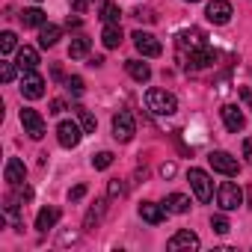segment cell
<instances>
[{
  "mask_svg": "<svg viewBox=\"0 0 252 252\" xmlns=\"http://www.w3.org/2000/svg\"><path fill=\"white\" fill-rule=\"evenodd\" d=\"M222 125H225V128L231 131V134H237V131H243V125H246V119H243V113L234 107V104H225L222 110Z\"/></svg>",
  "mask_w": 252,
  "mask_h": 252,
  "instance_id": "13",
  "label": "cell"
},
{
  "mask_svg": "<svg viewBox=\"0 0 252 252\" xmlns=\"http://www.w3.org/2000/svg\"><path fill=\"white\" fill-rule=\"evenodd\" d=\"M172 252L175 249H199V237L190 231V228H184V231H178V234H172V240L166 243Z\"/></svg>",
  "mask_w": 252,
  "mask_h": 252,
  "instance_id": "16",
  "label": "cell"
},
{
  "mask_svg": "<svg viewBox=\"0 0 252 252\" xmlns=\"http://www.w3.org/2000/svg\"><path fill=\"white\" fill-rule=\"evenodd\" d=\"M187 181H190V187H193V193H196L199 202H211V196H214V181L208 178L205 169H190V172H187Z\"/></svg>",
  "mask_w": 252,
  "mask_h": 252,
  "instance_id": "4",
  "label": "cell"
},
{
  "mask_svg": "<svg viewBox=\"0 0 252 252\" xmlns=\"http://www.w3.org/2000/svg\"><path fill=\"white\" fill-rule=\"evenodd\" d=\"M21 125H24V134H30L33 140H42L45 137V119L33 107H24L21 110Z\"/></svg>",
  "mask_w": 252,
  "mask_h": 252,
  "instance_id": "7",
  "label": "cell"
},
{
  "mask_svg": "<svg viewBox=\"0 0 252 252\" xmlns=\"http://www.w3.org/2000/svg\"><path fill=\"white\" fill-rule=\"evenodd\" d=\"M80 128L74 122H60L57 125V140H60V146L63 149H74V146H80Z\"/></svg>",
  "mask_w": 252,
  "mask_h": 252,
  "instance_id": "10",
  "label": "cell"
},
{
  "mask_svg": "<svg viewBox=\"0 0 252 252\" xmlns=\"http://www.w3.org/2000/svg\"><path fill=\"white\" fill-rule=\"evenodd\" d=\"M86 54H89V39H86V36H77V39H71L68 57H71V60H80V57H86Z\"/></svg>",
  "mask_w": 252,
  "mask_h": 252,
  "instance_id": "24",
  "label": "cell"
},
{
  "mask_svg": "<svg viewBox=\"0 0 252 252\" xmlns=\"http://www.w3.org/2000/svg\"><path fill=\"white\" fill-rule=\"evenodd\" d=\"M15 71H18V63H3V68H0L3 83H12V80H15Z\"/></svg>",
  "mask_w": 252,
  "mask_h": 252,
  "instance_id": "30",
  "label": "cell"
},
{
  "mask_svg": "<svg viewBox=\"0 0 252 252\" xmlns=\"http://www.w3.org/2000/svg\"><path fill=\"white\" fill-rule=\"evenodd\" d=\"M89 3H92V0H89Z\"/></svg>",
  "mask_w": 252,
  "mask_h": 252,
  "instance_id": "42",
  "label": "cell"
},
{
  "mask_svg": "<svg viewBox=\"0 0 252 252\" xmlns=\"http://www.w3.org/2000/svg\"><path fill=\"white\" fill-rule=\"evenodd\" d=\"M15 63H18V68L21 71H33L36 65H39V54H36V48H18V57H15Z\"/></svg>",
  "mask_w": 252,
  "mask_h": 252,
  "instance_id": "17",
  "label": "cell"
},
{
  "mask_svg": "<svg viewBox=\"0 0 252 252\" xmlns=\"http://www.w3.org/2000/svg\"><path fill=\"white\" fill-rule=\"evenodd\" d=\"M21 24H24V27H42V24H48V21H45V12L33 6V9H24V12H21Z\"/></svg>",
  "mask_w": 252,
  "mask_h": 252,
  "instance_id": "23",
  "label": "cell"
},
{
  "mask_svg": "<svg viewBox=\"0 0 252 252\" xmlns=\"http://www.w3.org/2000/svg\"><path fill=\"white\" fill-rule=\"evenodd\" d=\"M214 51L205 45V48H199V51H193V54H187V57H181V63H184V68H190V71H199V68H205V65H211L214 63Z\"/></svg>",
  "mask_w": 252,
  "mask_h": 252,
  "instance_id": "12",
  "label": "cell"
},
{
  "mask_svg": "<svg viewBox=\"0 0 252 252\" xmlns=\"http://www.w3.org/2000/svg\"><path fill=\"white\" fill-rule=\"evenodd\" d=\"M3 178H6L12 187H18V184H24V178H27V166H24L18 158H9V160H6V169H3Z\"/></svg>",
  "mask_w": 252,
  "mask_h": 252,
  "instance_id": "14",
  "label": "cell"
},
{
  "mask_svg": "<svg viewBox=\"0 0 252 252\" xmlns=\"http://www.w3.org/2000/svg\"><path fill=\"white\" fill-rule=\"evenodd\" d=\"M68 3H71V9H74V12H86L89 0H68Z\"/></svg>",
  "mask_w": 252,
  "mask_h": 252,
  "instance_id": "37",
  "label": "cell"
},
{
  "mask_svg": "<svg viewBox=\"0 0 252 252\" xmlns=\"http://www.w3.org/2000/svg\"><path fill=\"white\" fill-rule=\"evenodd\" d=\"M21 95L30 98V101H36V98L45 95V80H42V74H36V68L24 71V77H21Z\"/></svg>",
  "mask_w": 252,
  "mask_h": 252,
  "instance_id": "9",
  "label": "cell"
},
{
  "mask_svg": "<svg viewBox=\"0 0 252 252\" xmlns=\"http://www.w3.org/2000/svg\"><path fill=\"white\" fill-rule=\"evenodd\" d=\"M107 193H110V199H119L122 193H125V184L116 178V181H110V187H107Z\"/></svg>",
  "mask_w": 252,
  "mask_h": 252,
  "instance_id": "32",
  "label": "cell"
},
{
  "mask_svg": "<svg viewBox=\"0 0 252 252\" xmlns=\"http://www.w3.org/2000/svg\"><path fill=\"white\" fill-rule=\"evenodd\" d=\"M140 217H143L146 222H152V225H160V222L166 220V208H160L158 202H143V205H140Z\"/></svg>",
  "mask_w": 252,
  "mask_h": 252,
  "instance_id": "15",
  "label": "cell"
},
{
  "mask_svg": "<svg viewBox=\"0 0 252 252\" xmlns=\"http://www.w3.org/2000/svg\"><path fill=\"white\" fill-rule=\"evenodd\" d=\"M208 163L214 166V172H220V175H228V178H234V175L240 172V163H237V158H231L228 152H211Z\"/></svg>",
  "mask_w": 252,
  "mask_h": 252,
  "instance_id": "6",
  "label": "cell"
},
{
  "mask_svg": "<svg viewBox=\"0 0 252 252\" xmlns=\"http://www.w3.org/2000/svg\"><path fill=\"white\" fill-rule=\"evenodd\" d=\"M65 89H68L71 95H83V77H77V74L68 77V80H65Z\"/></svg>",
  "mask_w": 252,
  "mask_h": 252,
  "instance_id": "31",
  "label": "cell"
},
{
  "mask_svg": "<svg viewBox=\"0 0 252 252\" xmlns=\"http://www.w3.org/2000/svg\"><path fill=\"white\" fill-rule=\"evenodd\" d=\"M101 42H104V48H119L122 45V30H119V24H107L104 27V33H101Z\"/></svg>",
  "mask_w": 252,
  "mask_h": 252,
  "instance_id": "22",
  "label": "cell"
},
{
  "mask_svg": "<svg viewBox=\"0 0 252 252\" xmlns=\"http://www.w3.org/2000/svg\"><path fill=\"white\" fill-rule=\"evenodd\" d=\"M134 15H137V18H146V21H155V12H152V9H137Z\"/></svg>",
  "mask_w": 252,
  "mask_h": 252,
  "instance_id": "39",
  "label": "cell"
},
{
  "mask_svg": "<svg viewBox=\"0 0 252 252\" xmlns=\"http://www.w3.org/2000/svg\"><path fill=\"white\" fill-rule=\"evenodd\" d=\"M15 48H18V39H15V33H12V30H6L3 36H0V54H3V57H9Z\"/></svg>",
  "mask_w": 252,
  "mask_h": 252,
  "instance_id": "27",
  "label": "cell"
},
{
  "mask_svg": "<svg viewBox=\"0 0 252 252\" xmlns=\"http://www.w3.org/2000/svg\"><path fill=\"white\" fill-rule=\"evenodd\" d=\"M110 163H113V155H110V152H98V155L92 158V166H95V169H107Z\"/></svg>",
  "mask_w": 252,
  "mask_h": 252,
  "instance_id": "28",
  "label": "cell"
},
{
  "mask_svg": "<svg viewBox=\"0 0 252 252\" xmlns=\"http://www.w3.org/2000/svg\"><path fill=\"white\" fill-rule=\"evenodd\" d=\"M83 196H86V187H83V184H77V187L68 193V199H71V202H77V199H83Z\"/></svg>",
  "mask_w": 252,
  "mask_h": 252,
  "instance_id": "36",
  "label": "cell"
},
{
  "mask_svg": "<svg viewBox=\"0 0 252 252\" xmlns=\"http://www.w3.org/2000/svg\"><path fill=\"white\" fill-rule=\"evenodd\" d=\"M187 3H199V0H187Z\"/></svg>",
  "mask_w": 252,
  "mask_h": 252,
  "instance_id": "41",
  "label": "cell"
},
{
  "mask_svg": "<svg viewBox=\"0 0 252 252\" xmlns=\"http://www.w3.org/2000/svg\"><path fill=\"white\" fill-rule=\"evenodd\" d=\"M98 217H101V208H98V211H95V208H92V211H89V214H86V222H83V228H92V225H95V222H98Z\"/></svg>",
  "mask_w": 252,
  "mask_h": 252,
  "instance_id": "33",
  "label": "cell"
},
{
  "mask_svg": "<svg viewBox=\"0 0 252 252\" xmlns=\"http://www.w3.org/2000/svg\"><path fill=\"white\" fill-rule=\"evenodd\" d=\"M60 33H63V30H60L57 24H42V27H39V45H42V48H54V45L60 42Z\"/></svg>",
  "mask_w": 252,
  "mask_h": 252,
  "instance_id": "19",
  "label": "cell"
},
{
  "mask_svg": "<svg viewBox=\"0 0 252 252\" xmlns=\"http://www.w3.org/2000/svg\"><path fill=\"white\" fill-rule=\"evenodd\" d=\"M175 45H178V60H181V57H187V54L205 48L208 42H205V33H202V30L190 27V30H181V33H178V42H175Z\"/></svg>",
  "mask_w": 252,
  "mask_h": 252,
  "instance_id": "3",
  "label": "cell"
},
{
  "mask_svg": "<svg viewBox=\"0 0 252 252\" xmlns=\"http://www.w3.org/2000/svg\"><path fill=\"white\" fill-rule=\"evenodd\" d=\"M146 107H149L155 116H172V113L178 110V101H175V95L166 92V89H149V92H146Z\"/></svg>",
  "mask_w": 252,
  "mask_h": 252,
  "instance_id": "1",
  "label": "cell"
},
{
  "mask_svg": "<svg viewBox=\"0 0 252 252\" xmlns=\"http://www.w3.org/2000/svg\"><path fill=\"white\" fill-rule=\"evenodd\" d=\"M57 220H60V211H57V208H42L39 217H36V228H39V231H48V228L57 225Z\"/></svg>",
  "mask_w": 252,
  "mask_h": 252,
  "instance_id": "21",
  "label": "cell"
},
{
  "mask_svg": "<svg viewBox=\"0 0 252 252\" xmlns=\"http://www.w3.org/2000/svg\"><path fill=\"white\" fill-rule=\"evenodd\" d=\"M125 68H128V74H131L137 83H146V80L152 77V68H149V63H143V60H128V63H125Z\"/></svg>",
  "mask_w": 252,
  "mask_h": 252,
  "instance_id": "18",
  "label": "cell"
},
{
  "mask_svg": "<svg viewBox=\"0 0 252 252\" xmlns=\"http://www.w3.org/2000/svg\"><path fill=\"white\" fill-rule=\"evenodd\" d=\"M131 39H134V48H137L143 57H160V54H163V45H160V42H158L152 33H143V30H137Z\"/></svg>",
  "mask_w": 252,
  "mask_h": 252,
  "instance_id": "8",
  "label": "cell"
},
{
  "mask_svg": "<svg viewBox=\"0 0 252 252\" xmlns=\"http://www.w3.org/2000/svg\"><path fill=\"white\" fill-rule=\"evenodd\" d=\"M63 110H65V101H60V98H54V101H51V110H48V113H54V116H60Z\"/></svg>",
  "mask_w": 252,
  "mask_h": 252,
  "instance_id": "35",
  "label": "cell"
},
{
  "mask_svg": "<svg viewBox=\"0 0 252 252\" xmlns=\"http://www.w3.org/2000/svg\"><path fill=\"white\" fill-rule=\"evenodd\" d=\"M243 158L252 163V140H243Z\"/></svg>",
  "mask_w": 252,
  "mask_h": 252,
  "instance_id": "40",
  "label": "cell"
},
{
  "mask_svg": "<svg viewBox=\"0 0 252 252\" xmlns=\"http://www.w3.org/2000/svg\"><path fill=\"white\" fill-rule=\"evenodd\" d=\"M205 15H208L211 24H228L231 21V3H228V0H211Z\"/></svg>",
  "mask_w": 252,
  "mask_h": 252,
  "instance_id": "11",
  "label": "cell"
},
{
  "mask_svg": "<svg viewBox=\"0 0 252 252\" xmlns=\"http://www.w3.org/2000/svg\"><path fill=\"white\" fill-rule=\"evenodd\" d=\"M211 228H214L217 234H228V231H231V225H228L225 217H211Z\"/></svg>",
  "mask_w": 252,
  "mask_h": 252,
  "instance_id": "29",
  "label": "cell"
},
{
  "mask_svg": "<svg viewBox=\"0 0 252 252\" xmlns=\"http://www.w3.org/2000/svg\"><path fill=\"white\" fill-rule=\"evenodd\" d=\"M6 214H9V217H18V199H15V196L6 199Z\"/></svg>",
  "mask_w": 252,
  "mask_h": 252,
  "instance_id": "34",
  "label": "cell"
},
{
  "mask_svg": "<svg viewBox=\"0 0 252 252\" xmlns=\"http://www.w3.org/2000/svg\"><path fill=\"white\" fill-rule=\"evenodd\" d=\"M134 134H137V122H134V116H131L128 110H119V113L113 116V137H116L119 143H131Z\"/></svg>",
  "mask_w": 252,
  "mask_h": 252,
  "instance_id": "2",
  "label": "cell"
},
{
  "mask_svg": "<svg viewBox=\"0 0 252 252\" xmlns=\"http://www.w3.org/2000/svg\"><path fill=\"white\" fill-rule=\"evenodd\" d=\"M163 208H166L169 214H187V211H190V199H187L184 193H172V196L163 202Z\"/></svg>",
  "mask_w": 252,
  "mask_h": 252,
  "instance_id": "20",
  "label": "cell"
},
{
  "mask_svg": "<svg viewBox=\"0 0 252 252\" xmlns=\"http://www.w3.org/2000/svg\"><path fill=\"white\" fill-rule=\"evenodd\" d=\"M160 175H163V178H172V175H175V163H163V166H160Z\"/></svg>",
  "mask_w": 252,
  "mask_h": 252,
  "instance_id": "38",
  "label": "cell"
},
{
  "mask_svg": "<svg viewBox=\"0 0 252 252\" xmlns=\"http://www.w3.org/2000/svg\"><path fill=\"white\" fill-rule=\"evenodd\" d=\"M217 202H220L222 211H237L243 205V190L237 184H231V181H222L220 190H217Z\"/></svg>",
  "mask_w": 252,
  "mask_h": 252,
  "instance_id": "5",
  "label": "cell"
},
{
  "mask_svg": "<svg viewBox=\"0 0 252 252\" xmlns=\"http://www.w3.org/2000/svg\"><path fill=\"white\" fill-rule=\"evenodd\" d=\"M77 116H80V128L86 131V134H95V128H98V122H95V116L86 110V107H77Z\"/></svg>",
  "mask_w": 252,
  "mask_h": 252,
  "instance_id": "26",
  "label": "cell"
},
{
  "mask_svg": "<svg viewBox=\"0 0 252 252\" xmlns=\"http://www.w3.org/2000/svg\"><path fill=\"white\" fill-rule=\"evenodd\" d=\"M119 18H122L119 3H104V6H101V21H104V24H119Z\"/></svg>",
  "mask_w": 252,
  "mask_h": 252,
  "instance_id": "25",
  "label": "cell"
}]
</instances>
